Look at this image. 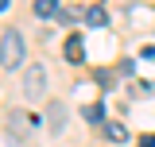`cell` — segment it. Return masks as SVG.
Segmentation results:
<instances>
[{
  "label": "cell",
  "instance_id": "obj_3",
  "mask_svg": "<svg viewBox=\"0 0 155 147\" xmlns=\"http://www.w3.org/2000/svg\"><path fill=\"white\" fill-rule=\"evenodd\" d=\"M62 128H66V105L47 101V136H62Z\"/></svg>",
  "mask_w": 155,
  "mask_h": 147
},
{
  "label": "cell",
  "instance_id": "obj_6",
  "mask_svg": "<svg viewBox=\"0 0 155 147\" xmlns=\"http://www.w3.org/2000/svg\"><path fill=\"white\" fill-rule=\"evenodd\" d=\"M101 136H105L109 143H124V139H128V132H124V124H116V120H109V124H105V132H101Z\"/></svg>",
  "mask_w": 155,
  "mask_h": 147
},
{
  "label": "cell",
  "instance_id": "obj_2",
  "mask_svg": "<svg viewBox=\"0 0 155 147\" xmlns=\"http://www.w3.org/2000/svg\"><path fill=\"white\" fill-rule=\"evenodd\" d=\"M23 97L27 101H43L47 97V66L43 62H31L23 70Z\"/></svg>",
  "mask_w": 155,
  "mask_h": 147
},
{
  "label": "cell",
  "instance_id": "obj_7",
  "mask_svg": "<svg viewBox=\"0 0 155 147\" xmlns=\"http://www.w3.org/2000/svg\"><path fill=\"white\" fill-rule=\"evenodd\" d=\"M35 16L39 19H58V0H35Z\"/></svg>",
  "mask_w": 155,
  "mask_h": 147
},
{
  "label": "cell",
  "instance_id": "obj_10",
  "mask_svg": "<svg viewBox=\"0 0 155 147\" xmlns=\"http://www.w3.org/2000/svg\"><path fill=\"white\" fill-rule=\"evenodd\" d=\"M4 8H8V0H0V12H4Z\"/></svg>",
  "mask_w": 155,
  "mask_h": 147
},
{
  "label": "cell",
  "instance_id": "obj_1",
  "mask_svg": "<svg viewBox=\"0 0 155 147\" xmlns=\"http://www.w3.org/2000/svg\"><path fill=\"white\" fill-rule=\"evenodd\" d=\"M23 54H27L23 35H19L16 27H8V31L0 35V66H4V70H19V66H23Z\"/></svg>",
  "mask_w": 155,
  "mask_h": 147
},
{
  "label": "cell",
  "instance_id": "obj_9",
  "mask_svg": "<svg viewBox=\"0 0 155 147\" xmlns=\"http://www.w3.org/2000/svg\"><path fill=\"white\" fill-rule=\"evenodd\" d=\"M140 147H155V136H143V139H140Z\"/></svg>",
  "mask_w": 155,
  "mask_h": 147
},
{
  "label": "cell",
  "instance_id": "obj_5",
  "mask_svg": "<svg viewBox=\"0 0 155 147\" xmlns=\"http://www.w3.org/2000/svg\"><path fill=\"white\" fill-rule=\"evenodd\" d=\"M81 19H85V23H89V27H105V23H109V12H105V8H85V12H81Z\"/></svg>",
  "mask_w": 155,
  "mask_h": 147
},
{
  "label": "cell",
  "instance_id": "obj_8",
  "mask_svg": "<svg viewBox=\"0 0 155 147\" xmlns=\"http://www.w3.org/2000/svg\"><path fill=\"white\" fill-rule=\"evenodd\" d=\"M85 120H89V124H101V120H105V109H101V105H85Z\"/></svg>",
  "mask_w": 155,
  "mask_h": 147
},
{
  "label": "cell",
  "instance_id": "obj_4",
  "mask_svg": "<svg viewBox=\"0 0 155 147\" xmlns=\"http://www.w3.org/2000/svg\"><path fill=\"white\" fill-rule=\"evenodd\" d=\"M62 54H66V62L81 66V62H85V39H81V35H70L66 47H62Z\"/></svg>",
  "mask_w": 155,
  "mask_h": 147
}]
</instances>
